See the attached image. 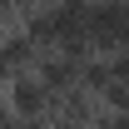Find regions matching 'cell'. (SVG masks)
<instances>
[{
	"label": "cell",
	"instance_id": "cell-1",
	"mask_svg": "<svg viewBox=\"0 0 129 129\" xmlns=\"http://www.w3.org/2000/svg\"><path fill=\"white\" fill-rule=\"evenodd\" d=\"M84 35L99 55L129 45V0H89L84 5Z\"/></svg>",
	"mask_w": 129,
	"mask_h": 129
},
{
	"label": "cell",
	"instance_id": "cell-2",
	"mask_svg": "<svg viewBox=\"0 0 129 129\" xmlns=\"http://www.w3.org/2000/svg\"><path fill=\"white\" fill-rule=\"evenodd\" d=\"M0 94H5V104H10V114H15V119H45L50 104H55V94L35 80L30 70H25V75H10V80L0 84Z\"/></svg>",
	"mask_w": 129,
	"mask_h": 129
},
{
	"label": "cell",
	"instance_id": "cell-3",
	"mask_svg": "<svg viewBox=\"0 0 129 129\" xmlns=\"http://www.w3.org/2000/svg\"><path fill=\"white\" fill-rule=\"evenodd\" d=\"M30 75L45 84L50 94H64V89H75V84H80V64H75V60H64L60 50H40V60H35Z\"/></svg>",
	"mask_w": 129,
	"mask_h": 129
},
{
	"label": "cell",
	"instance_id": "cell-4",
	"mask_svg": "<svg viewBox=\"0 0 129 129\" xmlns=\"http://www.w3.org/2000/svg\"><path fill=\"white\" fill-rule=\"evenodd\" d=\"M80 89H89L94 99L109 89V64H104V55H89V60L80 64Z\"/></svg>",
	"mask_w": 129,
	"mask_h": 129
},
{
	"label": "cell",
	"instance_id": "cell-5",
	"mask_svg": "<svg viewBox=\"0 0 129 129\" xmlns=\"http://www.w3.org/2000/svg\"><path fill=\"white\" fill-rule=\"evenodd\" d=\"M99 109H109V114H124V119H129V84H109V89L99 94Z\"/></svg>",
	"mask_w": 129,
	"mask_h": 129
},
{
	"label": "cell",
	"instance_id": "cell-6",
	"mask_svg": "<svg viewBox=\"0 0 129 129\" xmlns=\"http://www.w3.org/2000/svg\"><path fill=\"white\" fill-rule=\"evenodd\" d=\"M104 64H109V84H129V45L124 50H109Z\"/></svg>",
	"mask_w": 129,
	"mask_h": 129
},
{
	"label": "cell",
	"instance_id": "cell-7",
	"mask_svg": "<svg viewBox=\"0 0 129 129\" xmlns=\"http://www.w3.org/2000/svg\"><path fill=\"white\" fill-rule=\"evenodd\" d=\"M10 25H15V5H10V0H0V30H10Z\"/></svg>",
	"mask_w": 129,
	"mask_h": 129
},
{
	"label": "cell",
	"instance_id": "cell-8",
	"mask_svg": "<svg viewBox=\"0 0 129 129\" xmlns=\"http://www.w3.org/2000/svg\"><path fill=\"white\" fill-rule=\"evenodd\" d=\"M5 129H50V124H45V119H10Z\"/></svg>",
	"mask_w": 129,
	"mask_h": 129
}]
</instances>
